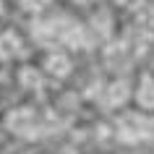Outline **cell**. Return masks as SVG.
<instances>
[{"mask_svg": "<svg viewBox=\"0 0 154 154\" xmlns=\"http://www.w3.org/2000/svg\"><path fill=\"white\" fill-rule=\"evenodd\" d=\"M34 125H37V115H34L32 107H16L5 115V128L16 136L29 138L34 133Z\"/></svg>", "mask_w": 154, "mask_h": 154, "instance_id": "6da1fadb", "label": "cell"}, {"mask_svg": "<svg viewBox=\"0 0 154 154\" xmlns=\"http://www.w3.org/2000/svg\"><path fill=\"white\" fill-rule=\"evenodd\" d=\"M18 52H21V37H18L16 32H3L0 34V57L11 60V57H16Z\"/></svg>", "mask_w": 154, "mask_h": 154, "instance_id": "7a4b0ae2", "label": "cell"}, {"mask_svg": "<svg viewBox=\"0 0 154 154\" xmlns=\"http://www.w3.org/2000/svg\"><path fill=\"white\" fill-rule=\"evenodd\" d=\"M47 71L55 73V76H65L68 73V60L63 55H50L47 57Z\"/></svg>", "mask_w": 154, "mask_h": 154, "instance_id": "3957f363", "label": "cell"}, {"mask_svg": "<svg viewBox=\"0 0 154 154\" xmlns=\"http://www.w3.org/2000/svg\"><path fill=\"white\" fill-rule=\"evenodd\" d=\"M18 81L24 84L26 89H32V86H39V73L32 71V68H24V71H21V76H18Z\"/></svg>", "mask_w": 154, "mask_h": 154, "instance_id": "277c9868", "label": "cell"}, {"mask_svg": "<svg viewBox=\"0 0 154 154\" xmlns=\"http://www.w3.org/2000/svg\"><path fill=\"white\" fill-rule=\"evenodd\" d=\"M79 3H86V0H79Z\"/></svg>", "mask_w": 154, "mask_h": 154, "instance_id": "5b68a950", "label": "cell"}]
</instances>
